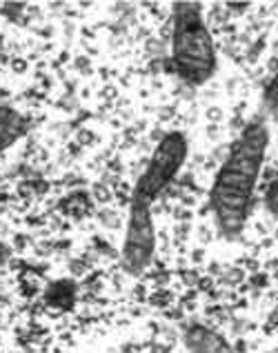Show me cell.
Listing matches in <instances>:
<instances>
[{
    "mask_svg": "<svg viewBox=\"0 0 278 353\" xmlns=\"http://www.w3.org/2000/svg\"><path fill=\"white\" fill-rule=\"evenodd\" d=\"M267 143H270V131L263 123L247 125L216 176L212 209L218 229L230 238L241 234L250 216L252 196L265 160Z\"/></svg>",
    "mask_w": 278,
    "mask_h": 353,
    "instance_id": "obj_1",
    "label": "cell"
},
{
    "mask_svg": "<svg viewBox=\"0 0 278 353\" xmlns=\"http://www.w3.org/2000/svg\"><path fill=\"white\" fill-rule=\"evenodd\" d=\"M172 58L176 74L190 85H205L214 76L216 47L210 29L205 25L201 5H174Z\"/></svg>",
    "mask_w": 278,
    "mask_h": 353,
    "instance_id": "obj_2",
    "label": "cell"
},
{
    "mask_svg": "<svg viewBox=\"0 0 278 353\" xmlns=\"http://www.w3.org/2000/svg\"><path fill=\"white\" fill-rule=\"evenodd\" d=\"M185 158H187V138L183 134H178V131L167 134L154 149L150 165H147V169L143 171V176L134 189L132 211L152 214L150 211L152 203L174 180L178 169L183 167Z\"/></svg>",
    "mask_w": 278,
    "mask_h": 353,
    "instance_id": "obj_3",
    "label": "cell"
},
{
    "mask_svg": "<svg viewBox=\"0 0 278 353\" xmlns=\"http://www.w3.org/2000/svg\"><path fill=\"white\" fill-rule=\"evenodd\" d=\"M185 340L192 353H234L223 336H218L212 329L205 327H190L185 334Z\"/></svg>",
    "mask_w": 278,
    "mask_h": 353,
    "instance_id": "obj_4",
    "label": "cell"
},
{
    "mask_svg": "<svg viewBox=\"0 0 278 353\" xmlns=\"http://www.w3.org/2000/svg\"><path fill=\"white\" fill-rule=\"evenodd\" d=\"M27 134V118L16 109L0 105V154Z\"/></svg>",
    "mask_w": 278,
    "mask_h": 353,
    "instance_id": "obj_5",
    "label": "cell"
},
{
    "mask_svg": "<svg viewBox=\"0 0 278 353\" xmlns=\"http://www.w3.org/2000/svg\"><path fill=\"white\" fill-rule=\"evenodd\" d=\"M265 205H267V209H270V214L278 220V180L270 187V191H267Z\"/></svg>",
    "mask_w": 278,
    "mask_h": 353,
    "instance_id": "obj_6",
    "label": "cell"
},
{
    "mask_svg": "<svg viewBox=\"0 0 278 353\" xmlns=\"http://www.w3.org/2000/svg\"><path fill=\"white\" fill-rule=\"evenodd\" d=\"M265 100L270 103L272 107H278V76L270 83V87H267V92H265Z\"/></svg>",
    "mask_w": 278,
    "mask_h": 353,
    "instance_id": "obj_7",
    "label": "cell"
}]
</instances>
